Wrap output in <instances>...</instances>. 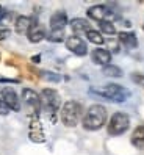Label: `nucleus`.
Returning a JSON list of instances; mask_svg holds the SVG:
<instances>
[{
  "label": "nucleus",
  "mask_w": 144,
  "mask_h": 155,
  "mask_svg": "<svg viewBox=\"0 0 144 155\" xmlns=\"http://www.w3.org/2000/svg\"><path fill=\"white\" fill-rule=\"evenodd\" d=\"M85 36L88 38L89 42H93V44H96V45H102V44L105 42V38L102 36V33L97 31V30H94V28H91Z\"/></svg>",
  "instance_id": "18"
},
{
  "label": "nucleus",
  "mask_w": 144,
  "mask_h": 155,
  "mask_svg": "<svg viewBox=\"0 0 144 155\" xmlns=\"http://www.w3.org/2000/svg\"><path fill=\"white\" fill-rule=\"evenodd\" d=\"M8 36H10V30H8V28H2V30H0V39H6Z\"/></svg>",
  "instance_id": "25"
},
{
  "label": "nucleus",
  "mask_w": 144,
  "mask_h": 155,
  "mask_svg": "<svg viewBox=\"0 0 144 155\" xmlns=\"http://www.w3.org/2000/svg\"><path fill=\"white\" fill-rule=\"evenodd\" d=\"M91 93L99 94L100 97H105L110 102H118V104L125 102L130 97V91L127 88L116 85V83H108L102 88H91Z\"/></svg>",
  "instance_id": "2"
},
{
  "label": "nucleus",
  "mask_w": 144,
  "mask_h": 155,
  "mask_svg": "<svg viewBox=\"0 0 144 155\" xmlns=\"http://www.w3.org/2000/svg\"><path fill=\"white\" fill-rule=\"evenodd\" d=\"M41 96V105L42 108L49 113V116L52 117V122H55L57 121V111L60 110V107H61V99H60V94L57 93L55 89H52V88H46V89H42V93L39 94Z\"/></svg>",
  "instance_id": "4"
},
{
  "label": "nucleus",
  "mask_w": 144,
  "mask_h": 155,
  "mask_svg": "<svg viewBox=\"0 0 144 155\" xmlns=\"http://www.w3.org/2000/svg\"><path fill=\"white\" fill-rule=\"evenodd\" d=\"M69 25H70V28H72V31H74L75 36H78V35H86L89 30H91V25H89V22H88L86 19H82V17L72 19Z\"/></svg>",
  "instance_id": "13"
},
{
  "label": "nucleus",
  "mask_w": 144,
  "mask_h": 155,
  "mask_svg": "<svg viewBox=\"0 0 144 155\" xmlns=\"http://www.w3.org/2000/svg\"><path fill=\"white\" fill-rule=\"evenodd\" d=\"M118 39L127 49H136L138 47V38H136V35L132 33V31H121L118 35Z\"/></svg>",
  "instance_id": "15"
},
{
  "label": "nucleus",
  "mask_w": 144,
  "mask_h": 155,
  "mask_svg": "<svg viewBox=\"0 0 144 155\" xmlns=\"http://www.w3.org/2000/svg\"><path fill=\"white\" fill-rule=\"evenodd\" d=\"M39 60H41V57H39V55H36V57H33V61H34V63H39Z\"/></svg>",
  "instance_id": "27"
},
{
  "label": "nucleus",
  "mask_w": 144,
  "mask_h": 155,
  "mask_svg": "<svg viewBox=\"0 0 144 155\" xmlns=\"http://www.w3.org/2000/svg\"><path fill=\"white\" fill-rule=\"evenodd\" d=\"M28 136L33 143H44L46 141V135H44V129L39 119V114H31L30 125H28Z\"/></svg>",
  "instance_id": "6"
},
{
  "label": "nucleus",
  "mask_w": 144,
  "mask_h": 155,
  "mask_svg": "<svg viewBox=\"0 0 144 155\" xmlns=\"http://www.w3.org/2000/svg\"><path fill=\"white\" fill-rule=\"evenodd\" d=\"M31 22H33V21L30 19L28 16H19V17L16 19L14 28H16V31L19 33V35H27V31H28Z\"/></svg>",
  "instance_id": "16"
},
{
  "label": "nucleus",
  "mask_w": 144,
  "mask_h": 155,
  "mask_svg": "<svg viewBox=\"0 0 144 155\" xmlns=\"http://www.w3.org/2000/svg\"><path fill=\"white\" fill-rule=\"evenodd\" d=\"M67 25V14L64 11H57L50 17V30H64Z\"/></svg>",
  "instance_id": "14"
},
{
  "label": "nucleus",
  "mask_w": 144,
  "mask_h": 155,
  "mask_svg": "<svg viewBox=\"0 0 144 155\" xmlns=\"http://www.w3.org/2000/svg\"><path fill=\"white\" fill-rule=\"evenodd\" d=\"M41 77L49 80V81H60L61 80V77L58 74H55V72H49V71H42L41 72Z\"/></svg>",
  "instance_id": "22"
},
{
  "label": "nucleus",
  "mask_w": 144,
  "mask_h": 155,
  "mask_svg": "<svg viewBox=\"0 0 144 155\" xmlns=\"http://www.w3.org/2000/svg\"><path fill=\"white\" fill-rule=\"evenodd\" d=\"M99 28H100L102 33L105 35H114L116 33V27L111 21H103V22H99Z\"/></svg>",
  "instance_id": "20"
},
{
  "label": "nucleus",
  "mask_w": 144,
  "mask_h": 155,
  "mask_svg": "<svg viewBox=\"0 0 144 155\" xmlns=\"http://www.w3.org/2000/svg\"><path fill=\"white\" fill-rule=\"evenodd\" d=\"M8 111H10V110H8V107L5 105V102H3V100L2 99H0V114H8Z\"/></svg>",
  "instance_id": "24"
},
{
  "label": "nucleus",
  "mask_w": 144,
  "mask_h": 155,
  "mask_svg": "<svg viewBox=\"0 0 144 155\" xmlns=\"http://www.w3.org/2000/svg\"><path fill=\"white\" fill-rule=\"evenodd\" d=\"M22 100L33 110L31 114H39L42 105H41V96L36 91H33L30 88H24L22 89Z\"/></svg>",
  "instance_id": "8"
},
{
  "label": "nucleus",
  "mask_w": 144,
  "mask_h": 155,
  "mask_svg": "<svg viewBox=\"0 0 144 155\" xmlns=\"http://www.w3.org/2000/svg\"><path fill=\"white\" fill-rule=\"evenodd\" d=\"M130 127V117L127 113L118 111L111 116L110 122H108V135L111 136H119L122 133H125Z\"/></svg>",
  "instance_id": "5"
},
{
  "label": "nucleus",
  "mask_w": 144,
  "mask_h": 155,
  "mask_svg": "<svg viewBox=\"0 0 144 155\" xmlns=\"http://www.w3.org/2000/svg\"><path fill=\"white\" fill-rule=\"evenodd\" d=\"M0 11H2V8H0Z\"/></svg>",
  "instance_id": "28"
},
{
  "label": "nucleus",
  "mask_w": 144,
  "mask_h": 155,
  "mask_svg": "<svg viewBox=\"0 0 144 155\" xmlns=\"http://www.w3.org/2000/svg\"><path fill=\"white\" fill-rule=\"evenodd\" d=\"M132 144L136 149H144V125H138L132 133Z\"/></svg>",
  "instance_id": "17"
},
{
  "label": "nucleus",
  "mask_w": 144,
  "mask_h": 155,
  "mask_svg": "<svg viewBox=\"0 0 144 155\" xmlns=\"http://www.w3.org/2000/svg\"><path fill=\"white\" fill-rule=\"evenodd\" d=\"M91 58L96 64L100 66H108L111 61V52L108 49H94L91 53Z\"/></svg>",
  "instance_id": "12"
},
{
  "label": "nucleus",
  "mask_w": 144,
  "mask_h": 155,
  "mask_svg": "<svg viewBox=\"0 0 144 155\" xmlns=\"http://www.w3.org/2000/svg\"><path fill=\"white\" fill-rule=\"evenodd\" d=\"M66 47L69 49V52H72L77 57H85L86 53H88L86 42L80 38V36H75V35L69 36V38L66 39Z\"/></svg>",
  "instance_id": "10"
},
{
  "label": "nucleus",
  "mask_w": 144,
  "mask_h": 155,
  "mask_svg": "<svg viewBox=\"0 0 144 155\" xmlns=\"http://www.w3.org/2000/svg\"><path fill=\"white\" fill-rule=\"evenodd\" d=\"M86 13H88V17H89V19H93V21H96V22L110 21L111 17H114V13H113L108 6H105V5L91 6Z\"/></svg>",
  "instance_id": "9"
},
{
  "label": "nucleus",
  "mask_w": 144,
  "mask_h": 155,
  "mask_svg": "<svg viewBox=\"0 0 144 155\" xmlns=\"http://www.w3.org/2000/svg\"><path fill=\"white\" fill-rule=\"evenodd\" d=\"M64 30H50V33L47 35V39L50 42H61L64 41Z\"/></svg>",
  "instance_id": "21"
},
{
  "label": "nucleus",
  "mask_w": 144,
  "mask_h": 155,
  "mask_svg": "<svg viewBox=\"0 0 144 155\" xmlns=\"http://www.w3.org/2000/svg\"><path fill=\"white\" fill-rule=\"evenodd\" d=\"M132 81L138 86H144V75L142 74H132Z\"/></svg>",
  "instance_id": "23"
},
{
  "label": "nucleus",
  "mask_w": 144,
  "mask_h": 155,
  "mask_svg": "<svg viewBox=\"0 0 144 155\" xmlns=\"http://www.w3.org/2000/svg\"><path fill=\"white\" fill-rule=\"evenodd\" d=\"M0 99L5 102V105L8 107V110H13V111H19L21 110V100L17 97L16 91L10 86H5L0 91Z\"/></svg>",
  "instance_id": "7"
},
{
  "label": "nucleus",
  "mask_w": 144,
  "mask_h": 155,
  "mask_svg": "<svg viewBox=\"0 0 144 155\" xmlns=\"http://www.w3.org/2000/svg\"><path fill=\"white\" fill-rule=\"evenodd\" d=\"M82 124H83V129L89 132H96L99 129H102L106 124V108L99 104L91 105L88 108V111L85 113Z\"/></svg>",
  "instance_id": "1"
},
{
  "label": "nucleus",
  "mask_w": 144,
  "mask_h": 155,
  "mask_svg": "<svg viewBox=\"0 0 144 155\" xmlns=\"http://www.w3.org/2000/svg\"><path fill=\"white\" fill-rule=\"evenodd\" d=\"M102 74L106 75V77H121L122 71H121V68L114 66V64H108V66L102 68Z\"/></svg>",
  "instance_id": "19"
},
{
  "label": "nucleus",
  "mask_w": 144,
  "mask_h": 155,
  "mask_svg": "<svg viewBox=\"0 0 144 155\" xmlns=\"http://www.w3.org/2000/svg\"><path fill=\"white\" fill-rule=\"evenodd\" d=\"M27 38H28L30 42H41L44 38H47V35H46V28L39 24V22H36L33 21L31 25H30V28L28 31H27Z\"/></svg>",
  "instance_id": "11"
},
{
  "label": "nucleus",
  "mask_w": 144,
  "mask_h": 155,
  "mask_svg": "<svg viewBox=\"0 0 144 155\" xmlns=\"http://www.w3.org/2000/svg\"><path fill=\"white\" fill-rule=\"evenodd\" d=\"M2 83H17V80H10V78H0Z\"/></svg>",
  "instance_id": "26"
},
{
  "label": "nucleus",
  "mask_w": 144,
  "mask_h": 155,
  "mask_svg": "<svg viewBox=\"0 0 144 155\" xmlns=\"http://www.w3.org/2000/svg\"><path fill=\"white\" fill-rule=\"evenodd\" d=\"M83 113V107L77 100H67V102L61 107V121L66 127H75L80 122V117Z\"/></svg>",
  "instance_id": "3"
}]
</instances>
